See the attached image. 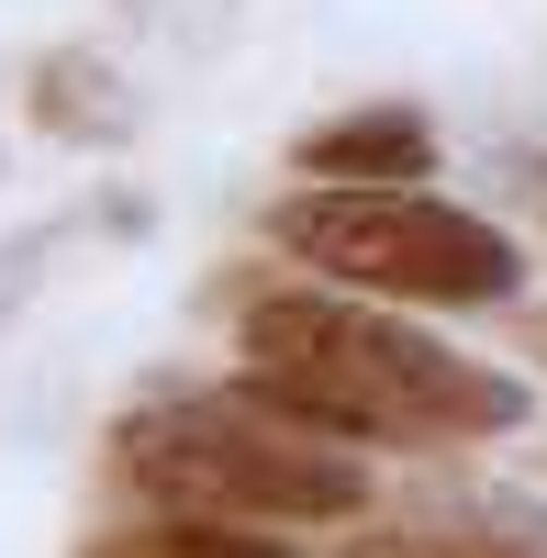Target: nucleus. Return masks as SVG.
<instances>
[{
	"mask_svg": "<svg viewBox=\"0 0 547 558\" xmlns=\"http://www.w3.org/2000/svg\"><path fill=\"white\" fill-rule=\"evenodd\" d=\"M246 347V391L280 402L291 425L347 436V447H470V436H514L525 425V380L481 368L459 347L414 336L380 291L347 279H280L235 313Z\"/></svg>",
	"mask_w": 547,
	"mask_h": 558,
	"instance_id": "obj_1",
	"label": "nucleus"
},
{
	"mask_svg": "<svg viewBox=\"0 0 547 558\" xmlns=\"http://www.w3.org/2000/svg\"><path fill=\"white\" fill-rule=\"evenodd\" d=\"M302 179H436V123L402 112V101H357L336 123H313L291 146Z\"/></svg>",
	"mask_w": 547,
	"mask_h": 558,
	"instance_id": "obj_4",
	"label": "nucleus"
},
{
	"mask_svg": "<svg viewBox=\"0 0 547 558\" xmlns=\"http://www.w3.org/2000/svg\"><path fill=\"white\" fill-rule=\"evenodd\" d=\"M112 481L168 514H235V525H357L369 458L347 436L291 425L280 402L235 391H157L112 425Z\"/></svg>",
	"mask_w": 547,
	"mask_h": 558,
	"instance_id": "obj_2",
	"label": "nucleus"
},
{
	"mask_svg": "<svg viewBox=\"0 0 547 558\" xmlns=\"http://www.w3.org/2000/svg\"><path fill=\"white\" fill-rule=\"evenodd\" d=\"M525 357H547V313H525Z\"/></svg>",
	"mask_w": 547,
	"mask_h": 558,
	"instance_id": "obj_9",
	"label": "nucleus"
},
{
	"mask_svg": "<svg viewBox=\"0 0 547 558\" xmlns=\"http://www.w3.org/2000/svg\"><path fill=\"white\" fill-rule=\"evenodd\" d=\"M23 112H34V134H57V146H123V134H134V89H123L112 57L57 45V57H34Z\"/></svg>",
	"mask_w": 547,
	"mask_h": 558,
	"instance_id": "obj_5",
	"label": "nucleus"
},
{
	"mask_svg": "<svg viewBox=\"0 0 547 558\" xmlns=\"http://www.w3.org/2000/svg\"><path fill=\"white\" fill-rule=\"evenodd\" d=\"M78 558H291V536H257L235 514H157L146 525H112V536H89Z\"/></svg>",
	"mask_w": 547,
	"mask_h": 558,
	"instance_id": "obj_7",
	"label": "nucleus"
},
{
	"mask_svg": "<svg viewBox=\"0 0 547 558\" xmlns=\"http://www.w3.org/2000/svg\"><path fill=\"white\" fill-rule=\"evenodd\" d=\"M347 558H547V525L536 514H503V502H481V514H425V525H391Z\"/></svg>",
	"mask_w": 547,
	"mask_h": 558,
	"instance_id": "obj_6",
	"label": "nucleus"
},
{
	"mask_svg": "<svg viewBox=\"0 0 547 558\" xmlns=\"http://www.w3.org/2000/svg\"><path fill=\"white\" fill-rule=\"evenodd\" d=\"M268 235H280V257L347 279V291L425 302V313H491L525 291V257L503 223L436 202L414 179H313L268 213Z\"/></svg>",
	"mask_w": 547,
	"mask_h": 558,
	"instance_id": "obj_3",
	"label": "nucleus"
},
{
	"mask_svg": "<svg viewBox=\"0 0 547 558\" xmlns=\"http://www.w3.org/2000/svg\"><path fill=\"white\" fill-rule=\"evenodd\" d=\"M514 202H525V213H536V223H547V157H536V146H525V157H514Z\"/></svg>",
	"mask_w": 547,
	"mask_h": 558,
	"instance_id": "obj_8",
	"label": "nucleus"
}]
</instances>
